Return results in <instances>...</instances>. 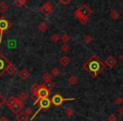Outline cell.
<instances>
[{"label": "cell", "mask_w": 123, "mask_h": 121, "mask_svg": "<svg viewBox=\"0 0 123 121\" xmlns=\"http://www.w3.org/2000/svg\"><path fill=\"white\" fill-rule=\"evenodd\" d=\"M118 112H119V114H121V116H123V106H121V107L120 108L119 110H118Z\"/></svg>", "instance_id": "38"}, {"label": "cell", "mask_w": 123, "mask_h": 121, "mask_svg": "<svg viewBox=\"0 0 123 121\" xmlns=\"http://www.w3.org/2000/svg\"><path fill=\"white\" fill-rule=\"evenodd\" d=\"M115 103H116V104H118V105H120V104H123V98L121 97H118L116 98V99H115Z\"/></svg>", "instance_id": "32"}, {"label": "cell", "mask_w": 123, "mask_h": 121, "mask_svg": "<svg viewBox=\"0 0 123 121\" xmlns=\"http://www.w3.org/2000/svg\"><path fill=\"white\" fill-rule=\"evenodd\" d=\"M69 49H70V48H69L68 45L65 44V43H64V44L61 46V50L63 51V52H68V51H69Z\"/></svg>", "instance_id": "29"}, {"label": "cell", "mask_w": 123, "mask_h": 121, "mask_svg": "<svg viewBox=\"0 0 123 121\" xmlns=\"http://www.w3.org/2000/svg\"><path fill=\"white\" fill-rule=\"evenodd\" d=\"M60 40H61V36L58 35H56V34L53 35L51 36V40H52L53 42H57V41H59Z\"/></svg>", "instance_id": "26"}, {"label": "cell", "mask_w": 123, "mask_h": 121, "mask_svg": "<svg viewBox=\"0 0 123 121\" xmlns=\"http://www.w3.org/2000/svg\"><path fill=\"white\" fill-rule=\"evenodd\" d=\"M120 59H121V62H123V53L121 55V56H120Z\"/></svg>", "instance_id": "40"}, {"label": "cell", "mask_w": 123, "mask_h": 121, "mask_svg": "<svg viewBox=\"0 0 123 121\" xmlns=\"http://www.w3.org/2000/svg\"><path fill=\"white\" fill-rule=\"evenodd\" d=\"M0 56L2 57V59L0 58V77H2L3 74L6 72V69H7V67L9 65V61L1 53H0Z\"/></svg>", "instance_id": "6"}, {"label": "cell", "mask_w": 123, "mask_h": 121, "mask_svg": "<svg viewBox=\"0 0 123 121\" xmlns=\"http://www.w3.org/2000/svg\"><path fill=\"white\" fill-rule=\"evenodd\" d=\"M0 121H9V119H8L5 116H2L1 119H0Z\"/></svg>", "instance_id": "39"}, {"label": "cell", "mask_w": 123, "mask_h": 121, "mask_svg": "<svg viewBox=\"0 0 123 121\" xmlns=\"http://www.w3.org/2000/svg\"><path fill=\"white\" fill-rule=\"evenodd\" d=\"M110 16H111V19H118V18L120 17V14H119V12H118V11L113 10V11H111V12L110 13Z\"/></svg>", "instance_id": "20"}, {"label": "cell", "mask_w": 123, "mask_h": 121, "mask_svg": "<svg viewBox=\"0 0 123 121\" xmlns=\"http://www.w3.org/2000/svg\"><path fill=\"white\" fill-rule=\"evenodd\" d=\"M14 3L17 7L20 8V7H23V6L27 3V1H26V0H14Z\"/></svg>", "instance_id": "17"}, {"label": "cell", "mask_w": 123, "mask_h": 121, "mask_svg": "<svg viewBox=\"0 0 123 121\" xmlns=\"http://www.w3.org/2000/svg\"><path fill=\"white\" fill-rule=\"evenodd\" d=\"M9 9V6L5 4L4 2H1L0 3V12L1 13H4L6 12V10Z\"/></svg>", "instance_id": "21"}, {"label": "cell", "mask_w": 123, "mask_h": 121, "mask_svg": "<svg viewBox=\"0 0 123 121\" xmlns=\"http://www.w3.org/2000/svg\"><path fill=\"white\" fill-rule=\"evenodd\" d=\"M16 120L17 121H28L29 120V116L26 115L25 112H21L16 116Z\"/></svg>", "instance_id": "15"}, {"label": "cell", "mask_w": 123, "mask_h": 121, "mask_svg": "<svg viewBox=\"0 0 123 121\" xmlns=\"http://www.w3.org/2000/svg\"><path fill=\"white\" fill-rule=\"evenodd\" d=\"M41 13L44 16H48L51 12L53 11V5L50 2H46L45 4H43V6L40 9Z\"/></svg>", "instance_id": "7"}, {"label": "cell", "mask_w": 123, "mask_h": 121, "mask_svg": "<svg viewBox=\"0 0 123 121\" xmlns=\"http://www.w3.org/2000/svg\"><path fill=\"white\" fill-rule=\"evenodd\" d=\"M47 28H48L47 24L44 22L41 23V24L38 25V29H39L40 31H41V32H45V31L47 29Z\"/></svg>", "instance_id": "18"}, {"label": "cell", "mask_w": 123, "mask_h": 121, "mask_svg": "<svg viewBox=\"0 0 123 121\" xmlns=\"http://www.w3.org/2000/svg\"><path fill=\"white\" fill-rule=\"evenodd\" d=\"M59 62H60V63H61V65H62L63 67H67V66L71 62V60L69 59L68 56H63L62 57L60 58Z\"/></svg>", "instance_id": "16"}, {"label": "cell", "mask_w": 123, "mask_h": 121, "mask_svg": "<svg viewBox=\"0 0 123 121\" xmlns=\"http://www.w3.org/2000/svg\"><path fill=\"white\" fill-rule=\"evenodd\" d=\"M51 74H52L53 76H55V77H56V76H58L60 74V71L58 68H56V67H55V68L52 69V71H51Z\"/></svg>", "instance_id": "30"}, {"label": "cell", "mask_w": 123, "mask_h": 121, "mask_svg": "<svg viewBox=\"0 0 123 121\" xmlns=\"http://www.w3.org/2000/svg\"><path fill=\"white\" fill-rule=\"evenodd\" d=\"M39 105H40V108L39 109H38L37 111L36 112V114L33 115V117L31 118V120H33L34 119V118L36 116V114L39 113V111L41 110V109H43V110H46V109H48L50 107H51V101L50 98H41L40 99L39 101Z\"/></svg>", "instance_id": "4"}, {"label": "cell", "mask_w": 123, "mask_h": 121, "mask_svg": "<svg viewBox=\"0 0 123 121\" xmlns=\"http://www.w3.org/2000/svg\"><path fill=\"white\" fill-rule=\"evenodd\" d=\"M23 108H24V102L19 98V101L17 102V104H15L14 106L9 108V109H10L11 112H12L13 114H17L18 113H19V111L22 110Z\"/></svg>", "instance_id": "8"}, {"label": "cell", "mask_w": 123, "mask_h": 121, "mask_svg": "<svg viewBox=\"0 0 123 121\" xmlns=\"http://www.w3.org/2000/svg\"><path fill=\"white\" fill-rule=\"evenodd\" d=\"M69 3H70V0H68V1H62V0H60V4H63V5H68Z\"/></svg>", "instance_id": "37"}, {"label": "cell", "mask_w": 123, "mask_h": 121, "mask_svg": "<svg viewBox=\"0 0 123 121\" xmlns=\"http://www.w3.org/2000/svg\"><path fill=\"white\" fill-rule=\"evenodd\" d=\"M25 113L26 115L30 116V115H31V114H33V111H32V109H31V108H27V109H25Z\"/></svg>", "instance_id": "36"}, {"label": "cell", "mask_w": 123, "mask_h": 121, "mask_svg": "<svg viewBox=\"0 0 123 121\" xmlns=\"http://www.w3.org/2000/svg\"><path fill=\"white\" fill-rule=\"evenodd\" d=\"M84 40L87 43H89L90 41L93 40V37L89 35H85V37H84Z\"/></svg>", "instance_id": "34"}, {"label": "cell", "mask_w": 123, "mask_h": 121, "mask_svg": "<svg viewBox=\"0 0 123 121\" xmlns=\"http://www.w3.org/2000/svg\"><path fill=\"white\" fill-rule=\"evenodd\" d=\"M116 62H117V61H116V59L114 57V56H109L105 59V65L108 66V67H111V68H113V67L116 66Z\"/></svg>", "instance_id": "10"}, {"label": "cell", "mask_w": 123, "mask_h": 121, "mask_svg": "<svg viewBox=\"0 0 123 121\" xmlns=\"http://www.w3.org/2000/svg\"><path fill=\"white\" fill-rule=\"evenodd\" d=\"M4 103H6V98L2 95V94L0 93V108L4 105Z\"/></svg>", "instance_id": "31"}, {"label": "cell", "mask_w": 123, "mask_h": 121, "mask_svg": "<svg viewBox=\"0 0 123 121\" xmlns=\"http://www.w3.org/2000/svg\"><path fill=\"white\" fill-rule=\"evenodd\" d=\"M41 77L44 79L45 82H46V81H51V74H50L49 72H44V73L42 74V76H41Z\"/></svg>", "instance_id": "23"}, {"label": "cell", "mask_w": 123, "mask_h": 121, "mask_svg": "<svg viewBox=\"0 0 123 121\" xmlns=\"http://www.w3.org/2000/svg\"><path fill=\"white\" fill-rule=\"evenodd\" d=\"M78 81H79V79H78L74 75H72L68 78V82H69V83H70L71 85H75V84L78 82Z\"/></svg>", "instance_id": "22"}, {"label": "cell", "mask_w": 123, "mask_h": 121, "mask_svg": "<svg viewBox=\"0 0 123 121\" xmlns=\"http://www.w3.org/2000/svg\"><path fill=\"white\" fill-rule=\"evenodd\" d=\"M74 111L71 109H68L65 110V114L68 116V117H71V116L74 115Z\"/></svg>", "instance_id": "27"}, {"label": "cell", "mask_w": 123, "mask_h": 121, "mask_svg": "<svg viewBox=\"0 0 123 121\" xmlns=\"http://www.w3.org/2000/svg\"><path fill=\"white\" fill-rule=\"evenodd\" d=\"M16 71H17V68H16V67H14V66L10 62H9V65H8V67H7V69H6V72H7L9 75H13V74L15 73Z\"/></svg>", "instance_id": "14"}, {"label": "cell", "mask_w": 123, "mask_h": 121, "mask_svg": "<svg viewBox=\"0 0 123 121\" xmlns=\"http://www.w3.org/2000/svg\"><path fill=\"white\" fill-rule=\"evenodd\" d=\"M36 93H37V95L39 96L40 99H41V98H48L50 92H48L42 85H40V87H39V89H38Z\"/></svg>", "instance_id": "9"}, {"label": "cell", "mask_w": 123, "mask_h": 121, "mask_svg": "<svg viewBox=\"0 0 123 121\" xmlns=\"http://www.w3.org/2000/svg\"><path fill=\"white\" fill-rule=\"evenodd\" d=\"M79 20H80V22L82 23L83 24H86L88 23V21H89V18H86V17H82L79 19Z\"/></svg>", "instance_id": "33"}, {"label": "cell", "mask_w": 123, "mask_h": 121, "mask_svg": "<svg viewBox=\"0 0 123 121\" xmlns=\"http://www.w3.org/2000/svg\"><path fill=\"white\" fill-rule=\"evenodd\" d=\"M42 86L50 92V93L51 92L52 89L54 88V83H53L51 81H46V82H45L44 83L42 84Z\"/></svg>", "instance_id": "12"}, {"label": "cell", "mask_w": 123, "mask_h": 121, "mask_svg": "<svg viewBox=\"0 0 123 121\" xmlns=\"http://www.w3.org/2000/svg\"><path fill=\"white\" fill-rule=\"evenodd\" d=\"M71 100H75V98H64L60 93H56L55 95H53V97L51 99V104H54L55 106H61L63 102H65V101H71Z\"/></svg>", "instance_id": "5"}, {"label": "cell", "mask_w": 123, "mask_h": 121, "mask_svg": "<svg viewBox=\"0 0 123 121\" xmlns=\"http://www.w3.org/2000/svg\"><path fill=\"white\" fill-rule=\"evenodd\" d=\"M83 68L87 71L93 78H95L99 73H101L105 70V65L96 55H93L83 65Z\"/></svg>", "instance_id": "1"}, {"label": "cell", "mask_w": 123, "mask_h": 121, "mask_svg": "<svg viewBox=\"0 0 123 121\" xmlns=\"http://www.w3.org/2000/svg\"><path fill=\"white\" fill-rule=\"evenodd\" d=\"M108 121H117V119L114 114H110L108 117Z\"/></svg>", "instance_id": "35"}, {"label": "cell", "mask_w": 123, "mask_h": 121, "mask_svg": "<svg viewBox=\"0 0 123 121\" xmlns=\"http://www.w3.org/2000/svg\"><path fill=\"white\" fill-rule=\"evenodd\" d=\"M31 99H32L33 101H34V105H36V104H38L40 101V98L39 96L37 95V93H33L32 95L31 96Z\"/></svg>", "instance_id": "24"}, {"label": "cell", "mask_w": 123, "mask_h": 121, "mask_svg": "<svg viewBox=\"0 0 123 121\" xmlns=\"http://www.w3.org/2000/svg\"><path fill=\"white\" fill-rule=\"evenodd\" d=\"M30 76H31V73L28 72L27 69L24 68L19 72V77H20L22 80H26L27 78H29Z\"/></svg>", "instance_id": "11"}, {"label": "cell", "mask_w": 123, "mask_h": 121, "mask_svg": "<svg viewBox=\"0 0 123 121\" xmlns=\"http://www.w3.org/2000/svg\"><path fill=\"white\" fill-rule=\"evenodd\" d=\"M40 87V85L38 83H34L32 84V85L30 87V89H31V91L33 92V93H36L38 91V89H39Z\"/></svg>", "instance_id": "19"}, {"label": "cell", "mask_w": 123, "mask_h": 121, "mask_svg": "<svg viewBox=\"0 0 123 121\" xmlns=\"http://www.w3.org/2000/svg\"><path fill=\"white\" fill-rule=\"evenodd\" d=\"M19 101V98H15V97H10L9 99L6 100V104H7L8 107L11 108L12 106H14L15 104H17V102Z\"/></svg>", "instance_id": "13"}, {"label": "cell", "mask_w": 123, "mask_h": 121, "mask_svg": "<svg viewBox=\"0 0 123 121\" xmlns=\"http://www.w3.org/2000/svg\"><path fill=\"white\" fill-rule=\"evenodd\" d=\"M91 14H92V10L89 9L87 4H83V5L81 6L79 9H77V10L75 11V13H74V15L79 19L82 17L89 18Z\"/></svg>", "instance_id": "2"}, {"label": "cell", "mask_w": 123, "mask_h": 121, "mask_svg": "<svg viewBox=\"0 0 123 121\" xmlns=\"http://www.w3.org/2000/svg\"><path fill=\"white\" fill-rule=\"evenodd\" d=\"M11 23L6 18L1 17L0 18V43L2 42L3 34L4 31H7L10 29Z\"/></svg>", "instance_id": "3"}, {"label": "cell", "mask_w": 123, "mask_h": 121, "mask_svg": "<svg viewBox=\"0 0 123 121\" xmlns=\"http://www.w3.org/2000/svg\"><path fill=\"white\" fill-rule=\"evenodd\" d=\"M69 39H70V38H69L68 35H67V34H63V35H62V36L61 37V40L62 41H63V42L65 43V44L68 42V41L69 40Z\"/></svg>", "instance_id": "28"}, {"label": "cell", "mask_w": 123, "mask_h": 121, "mask_svg": "<svg viewBox=\"0 0 123 121\" xmlns=\"http://www.w3.org/2000/svg\"><path fill=\"white\" fill-rule=\"evenodd\" d=\"M19 98L23 101V102H24V101H25L26 99L28 98V93L26 92H22L20 94H19Z\"/></svg>", "instance_id": "25"}]
</instances>
